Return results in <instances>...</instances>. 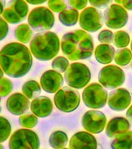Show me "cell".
<instances>
[{"label":"cell","mask_w":132,"mask_h":149,"mask_svg":"<svg viewBox=\"0 0 132 149\" xmlns=\"http://www.w3.org/2000/svg\"><path fill=\"white\" fill-rule=\"evenodd\" d=\"M33 63L31 52L24 44L12 42L0 51V66L9 77L19 78L26 75Z\"/></svg>","instance_id":"1"},{"label":"cell","mask_w":132,"mask_h":149,"mask_svg":"<svg viewBox=\"0 0 132 149\" xmlns=\"http://www.w3.org/2000/svg\"><path fill=\"white\" fill-rule=\"evenodd\" d=\"M61 48L62 52L71 61L87 59L93 52V39L85 31L75 30L63 35Z\"/></svg>","instance_id":"2"},{"label":"cell","mask_w":132,"mask_h":149,"mask_svg":"<svg viewBox=\"0 0 132 149\" xmlns=\"http://www.w3.org/2000/svg\"><path fill=\"white\" fill-rule=\"evenodd\" d=\"M30 49L33 56L39 61H49L59 53V38L52 31L39 32L32 38L30 42Z\"/></svg>","instance_id":"3"},{"label":"cell","mask_w":132,"mask_h":149,"mask_svg":"<svg viewBox=\"0 0 132 149\" xmlns=\"http://www.w3.org/2000/svg\"><path fill=\"white\" fill-rule=\"evenodd\" d=\"M64 77L66 83L70 87L81 89L84 88L90 81L91 72L85 64L74 62L68 66L65 72Z\"/></svg>","instance_id":"4"},{"label":"cell","mask_w":132,"mask_h":149,"mask_svg":"<svg viewBox=\"0 0 132 149\" xmlns=\"http://www.w3.org/2000/svg\"><path fill=\"white\" fill-rule=\"evenodd\" d=\"M27 20L29 26L34 31H48L54 25L55 16L48 8L38 6L30 11Z\"/></svg>","instance_id":"5"},{"label":"cell","mask_w":132,"mask_h":149,"mask_svg":"<svg viewBox=\"0 0 132 149\" xmlns=\"http://www.w3.org/2000/svg\"><path fill=\"white\" fill-rule=\"evenodd\" d=\"M56 107L64 112H71L77 108L80 102L79 92L71 87L65 86L59 89L54 95Z\"/></svg>","instance_id":"6"},{"label":"cell","mask_w":132,"mask_h":149,"mask_svg":"<svg viewBox=\"0 0 132 149\" xmlns=\"http://www.w3.org/2000/svg\"><path fill=\"white\" fill-rule=\"evenodd\" d=\"M82 99L88 108H102L106 104L108 91L99 83H92L83 90Z\"/></svg>","instance_id":"7"},{"label":"cell","mask_w":132,"mask_h":149,"mask_svg":"<svg viewBox=\"0 0 132 149\" xmlns=\"http://www.w3.org/2000/svg\"><path fill=\"white\" fill-rule=\"evenodd\" d=\"M9 147L12 149H37L40 147V140L34 131L28 129H20L11 135Z\"/></svg>","instance_id":"8"},{"label":"cell","mask_w":132,"mask_h":149,"mask_svg":"<svg viewBox=\"0 0 132 149\" xmlns=\"http://www.w3.org/2000/svg\"><path fill=\"white\" fill-rule=\"evenodd\" d=\"M98 80L104 87L113 89L124 83L125 74L123 70L117 66L109 65L101 69L98 74Z\"/></svg>","instance_id":"9"},{"label":"cell","mask_w":132,"mask_h":149,"mask_svg":"<svg viewBox=\"0 0 132 149\" xmlns=\"http://www.w3.org/2000/svg\"><path fill=\"white\" fill-rule=\"evenodd\" d=\"M104 15L101 10L95 7L84 8L79 17V25L84 30L94 33L99 30L104 24Z\"/></svg>","instance_id":"10"},{"label":"cell","mask_w":132,"mask_h":149,"mask_svg":"<svg viewBox=\"0 0 132 149\" xmlns=\"http://www.w3.org/2000/svg\"><path fill=\"white\" fill-rule=\"evenodd\" d=\"M105 25L112 29H118L124 27L127 23L129 15L122 6L113 3L109 5L104 12Z\"/></svg>","instance_id":"11"},{"label":"cell","mask_w":132,"mask_h":149,"mask_svg":"<svg viewBox=\"0 0 132 149\" xmlns=\"http://www.w3.org/2000/svg\"><path fill=\"white\" fill-rule=\"evenodd\" d=\"M28 12L27 2L25 0H10L2 13L4 19L10 24H17L24 20Z\"/></svg>","instance_id":"12"},{"label":"cell","mask_w":132,"mask_h":149,"mask_svg":"<svg viewBox=\"0 0 132 149\" xmlns=\"http://www.w3.org/2000/svg\"><path fill=\"white\" fill-rule=\"evenodd\" d=\"M106 123V118L104 113L97 110L87 111L83 116L81 124L87 132L98 134L102 132Z\"/></svg>","instance_id":"13"},{"label":"cell","mask_w":132,"mask_h":149,"mask_svg":"<svg viewBox=\"0 0 132 149\" xmlns=\"http://www.w3.org/2000/svg\"><path fill=\"white\" fill-rule=\"evenodd\" d=\"M131 102V95L129 91L119 88L110 92L108 104L110 109L116 111H123L127 108Z\"/></svg>","instance_id":"14"},{"label":"cell","mask_w":132,"mask_h":149,"mask_svg":"<svg viewBox=\"0 0 132 149\" xmlns=\"http://www.w3.org/2000/svg\"><path fill=\"white\" fill-rule=\"evenodd\" d=\"M40 84L45 91L48 93H54L63 86V78L58 71L48 70L41 75Z\"/></svg>","instance_id":"15"},{"label":"cell","mask_w":132,"mask_h":149,"mask_svg":"<svg viewBox=\"0 0 132 149\" xmlns=\"http://www.w3.org/2000/svg\"><path fill=\"white\" fill-rule=\"evenodd\" d=\"M6 105L10 113L15 115H20L28 110L30 101L24 94L16 93L9 97Z\"/></svg>","instance_id":"16"},{"label":"cell","mask_w":132,"mask_h":149,"mask_svg":"<svg viewBox=\"0 0 132 149\" xmlns=\"http://www.w3.org/2000/svg\"><path fill=\"white\" fill-rule=\"evenodd\" d=\"M69 148L72 149L97 148L95 137L90 132L81 131L74 134L69 141Z\"/></svg>","instance_id":"17"},{"label":"cell","mask_w":132,"mask_h":149,"mask_svg":"<svg viewBox=\"0 0 132 149\" xmlns=\"http://www.w3.org/2000/svg\"><path fill=\"white\" fill-rule=\"evenodd\" d=\"M31 112L39 118H45L52 112L53 105L51 99L46 96L34 98L30 104Z\"/></svg>","instance_id":"18"},{"label":"cell","mask_w":132,"mask_h":149,"mask_svg":"<svg viewBox=\"0 0 132 149\" xmlns=\"http://www.w3.org/2000/svg\"><path fill=\"white\" fill-rule=\"evenodd\" d=\"M130 127L129 120L123 117H115L108 123L105 133L108 137H113L116 134L127 131Z\"/></svg>","instance_id":"19"},{"label":"cell","mask_w":132,"mask_h":149,"mask_svg":"<svg viewBox=\"0 0 132 149\" xmlns=\"http://www.w3.org/2000/svg\"><path fill=\"white\" fill-rule=\"evenodd\" d=\"M115 48L108 44L98 45L95 49V58L97 62L102 64H109L113 59Z\"/></svg>","instance_id":"20"},{"label":"cell","mask_w":132,"mask_h":149,"mask_svg":"<svg viewBox=\"0 0 132 149\" xmlns=\"http://www.w3.org/2000/svg\"><path fill=\"white\" fill-rule=\"evenodd\" d=\"M110 145L114 149H131L132 131L127 130L116 134Z\"/></svg>","instance_id":"21"},{"label":"cell","mask_w":132,"mask_h":149,"mask_svg":"<svg viewBox=\"0 0 132 149\" xmlns=\"http://www.w3.org/2000/svg\"><path fill=\"white\" fill-rule=\"evenodd\" d=\"M61 23L66 26H72L78 22L79 13L77 10L73 8H66L60 12L58 16Z\"/></svg>","instance_id":"22"},{"label":"cell","mask_w":132,"mask_h":149,"mask_svg":"<svg viewBox=\"0 0 132 149\" xmlns=\"http://www.w3.org/2000/svg\"><path fill=\"white\" fill-rule=\"evenodd\" d=\"M33 31L29 24H21L19 25L15 30V38L20 42L27 44L30 42L33 37Z\"/></svg>","instance_id":"23"},{"label":"cell","mask_w":132,"mask_h":149,"mask_svg":"<svg viewBox=\"0 0 132 149\" xmlns=\"http://www.w3.org/2000/svg\"><path fill=\"white\" fill-rule=\"evenodd\" d=\"M68 141L67 134L61 131L56 130L51 133L49 137V143L53 148H64Z\"/></svg>","instance_id":"24"},{"label":"cell","mask_w":132,"mask_h":149,"mask_svg":"<svg viewBox=\"0 0 132 149\" xmlns=\"http://www.w3.org/2000/svg\"><path fill=\"white\" fill-rule=\"evenodd\" d=\"M22 92L28 99L32 100L41 93V87L37 81L28 80L23 85Z\"/></svg>","instance_id":"25"},{"label":"cell","mask_w":132,"mask_h":149,"mask_svg":"<svg viewBox=\"0 0 132 149\" xmlns=\"http://www.w3.org/2000/svg\"><path fill=\"white\" fill-rule=\"evenodd\" d=\"M132 59L131 51L128 48H120L115 51L114 60L118 65L124 66L129 64Z\"/></svg>","instance_id":"26"},{"label":"cell","mask_w":132,"mask_h":149,"mask_svg":"<svg viewBox=\"0 0 132 149\" xmlns=\"http://www.w3.org/2000/svg\"><path fill=\"white\" fill-rule=\"evenodd\" d=\"M112 42L117 48L126 47L130 43L129 34L123 30L116 31L113 35Z\"/></svg>","instance_id":"27"},{"label":"cell","mask_w":132,"mask_h":149,"mask_svg":"<svg viewBox=\"0 0 132 149\" xmlns=\"http://www.w3.org/2000/svg\"><path fill=\"white\" fill-rule=\"evenodd\" d=\"M38 119L37 116L33 113H27L19 118V124L25 128H33L37 123Z\"/></svg>","instance_id":"28"},{"label":"cell","mask_w":132,"mask_h":149,"mask_svg":"<svg viewBox=\"0 0 132 149\" xmlns=\"http://www.w3.org/2000/svg\"><path fill=\"white\" fill-rule=\"evenodd\" d=\"M11 125L9 120L0 116V143L4 142L9 137L11 132Z\"/></svg>","instance_id":"29"},{"label":"cell","mask_w":132,"mask_h":149,"mask_svg":"<svg viewBox=\"0 0 132 149\" xmlns=\"http://www.w3.org/2000/svg\"><path fill=\"white\" fill-rule=\"evenodd\" d=\"M69 61L64 56H59L55 58L52 62V68L53 70L58 72H65L67 68L69 65Z\"/></svg>","instance_id":"30"},{"label":"cell","mask_w":132,"mask_h":149,"mask_svg":"<svg viewBox=\"0 0 132 149\" xmlns=\"http://www.w3.org/2000/svg\"><path fill=\"white\" fill-rule=\"evenodd\" d=\"M13 84L10 80L6 77L0 79V96L5 97L10 93L12 90Z\"/></svg>","instance_id":"31"},{"label":"cell","mask_w":132,"mask_h":149,"mask_svg":"<svg viewBox=\"0 0 132 149\" xmlns=\"http://www.w3.org/2000/svg\"><path fill=\"white\" fill-rule=\"evenodd\" d=\"M48 6L52 11L60 13L67 8V3L65 0H48Z\"/></svg>","instance_id":"32"},{"label":"cell","mask_w":132,"mask_h":149,"mask_svg":"<svg viewBox=\"0 0 132 149\" xmlns=\"http://www.w3.org/2000/svg\"><path fill=\"white\" fill-rule=\"evenodd\" d=\"M113 33L108 29L102 30L98 35V41L103 44H110L112 42Z\"/></svg>","instance_id":"33"},{"label":"cell","mask_w":132,"mask_h":149,"mask_svg":"<svg viewBox=\"0 0 132 149\" xmlns=\"http://www.w3.org/2000/svg\"><path fill=\"white\" fill-rule=\"evenodd\" d=\"M67 2L72 8L77 10H80L85 8L88 0H67Z\"/></svg>","instance_id":"34"},{"label":"cell","mask_w":132,"mask_h":149,"mask_svg":"<svg viewBox=\"0 0 132 149\" xmlns=\"http://www.w3.org/2000/svg\"><path fill=\"white\" fill-rule=\"evenodd\" d=\"M89 3L92 6L99 8L103 9L108 7L110 5L113 0H88Z\"/></svg>","instance_id":"35"},{"label":"cell","mask_w":132,"mask_h":149,"mask_svg":"<svg viewBox=\"0 0 132 149\" xmlns=\"http://www.w3.org/2000/svg\"><path fill=\"white\" fill-rule=\"evenodd\" d=\"M9 31V26L7 22L0 16V41L4 39Z\"/></svg>","instance_id":"36"},{"label":"cell","mask_w":132,"mask_h":149,"mask_svg":"<svg viewBox=\"0 0 132 149\" xmlns=\"http://www.w3.org/2000/svg\"><path fill=\"white\" fill-rule=\"evenodd\" d=\"M119 5H122L123 7L128 10H132V0H114Z\"/></svg>","instance_id":"37"},{"label":"cell","mask_w":132,"mask_h":149,"mask_svg":"<svg viewBox=\"0 0 132 149\" xmlns=\"http://www.w3.org/2000/svg\"><path fill=\"white\" fill-rule=\"evenodd\" d=\"M27 3L33 5H41L45 2H47L48 0H25Z\"/></svg>","instance_id":"38"},{"label":"cell","mask_w":132,"mask_h":149,"mask_svg":"<svg viewBox=\"0 0 132 149\" xmlns=\"http://www.w3.org/2000/svg\"><path fill=\"white\" fill-rule=\"evenodd\" d=\"M126 116L129 121H130V122L132 124V105L127 109L126 112Z\"/></svg>","instance_id":"39"},{"label":"cell","mask_w":132,"mask_h":149,"mask_svg":"<svg viewBox=\"0 0 132 149\" xmlns=\"http://www.w3.org/2000/svg\"><path fill=\"white\" fill-rule=\"evenodd\" d=\"M5 6V0H0V15L2 14Z\"/></svg>","instance_id":"40"},{"label":"cell","mask_w":132,"mask_h":149,"mask_svg":"<svg viewBox=\"0 0 132 149\" xmlns=\"http://www.w3.org/2000/svg\"><path fill=\"white\" fill-rule=\"evenodd\" d=\"M3 71L1 68V67L0 66V79L3 77Z\"/></svg>","instance_id":"41"},{"label":"cell","mask_w":132,"mask_h":149,"mask_svg":"<svg viewBox=\"0 0 132 149\" xmlns=\"http://www.w3.org/2000/svg\"><path fill=\"white\" fill-rule=\"evenodd\" d=\"M3 146H2V144H0V149H2V148H3Z\"/></svg>","instance_id":"42"},{"label":"cell","mask_w":132,"mask_h":149,"mask_svg":"<svg viewBox=\"0 0 132 149\" xmlns=\"http://www.w3.org/2000/svg\"><path fill=\"white\" fill-rule=\"evenodd\" d=\"M131 51H132V41L131 42Z\"/></svg>","instance_id":"43"},{"label":"cell","mask_w":132,"mask_h":149,"mask_svg":"<svg viewBox=\"0 0 132 149\" xmlns=\"http://www.w3.org/2000/svg\"><path fill=\"white\" fill-rule=\"evenodd\" d=\"M1 107H0V112H1Z\"/></svg>","instance_id":"44"},{"label":"cell","mask_w":132,"mask_h":149,"mask_svg":"<svg viewBox=\"0 0 132 149\" xmlns=\"http://www.w3.org/2000/svg\"><path fill=\"white\" fill-rule=\"evenodd\" d=\"M0 101H1V96H0Z\"/></svg>","instance_id":"45"},{"label":"cell","mask_w":132,"mask_h":149,"mask_svg":"<svg viewBox=\"0 0 132 149\" xmlns=\"http://www.w3.org/2000/svg\"><path fill=\"white\" fill-rule=\"evenodd\" d=\"M131 68H132V63H131Z\"/></svg>","instance_id":"46"}]
</instances>
